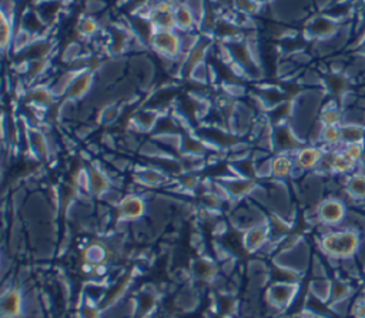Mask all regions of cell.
<instances>
[{
	"label": "cell",
	"instance_id": "6da1fadb",
	"mask_svg": "<svg viewBox=\"0 0 365 318\" xmlns=\"http://www.w3.org/2000/svg\"><path fill=\"white\" fill-rule=\"evenodd\" d=\"M321 248L333 259H350L359 248V236L354 230L330 231L322 236Z\"/></svg>",
	"mask_w": 365,
	"mask_h": 318
},
{
	"label": "cell",
	"instance_id": "7a4b0ae2",
	"mask_svg": "<svg viewBox=\"0 0 365 318\" xmlns=\"http://www.w3.org/2000/svg\"><path fill=\"white\" fill-rule=\"evenodd\" d=\"M150 45L167 59H177L182 53V40L177 30H156L150 37Z\"/></svg>",
	"mask_w": 365,
	"mask_h": 318
},
{
	"label": "cell",
	"instance_id": "3957f363",
	"mask_svg": "<svg viewBox=\"0 0 365 318\" xmlns=\"http://www.w3.org/2000/svg\"><path fill=\"white\" fill-rule=\"evenodd\" d=\"M176 5L171 0H157V2L149 8L147 20L150 22L153 30H176V17H174Z\"/></svg>",
	"mask_w": 365,
	"mask_h": 318
},
{
	"label": "cell",
	"instance_id": "277c9868",
	"mask_svg": "<svg viewBox=\"0 0 365 318\" xmlns=\"http://www.w3.org/2000/svg\"><path fill=\"white\" fill-rule=\"evenodd\" d=\"M318 219L327 226L340 224L347 215L346 204L337 199H327L318 206Z\"/></svg>",
	"mask_w": 365,
	"mask_h": 318
},
{
	"label": "cell",
	"instance_id": "5b68a950",
	"mask_svg": "<svg viewBox=\"0 0 365 318\" xmlns=\"http://www.w3.org/2000/svg\"><path fill=\"white\" fill-rule=\"evenodd\" d=\"M340 29V25L337 20L327 17V16H318L314 17L311 22L307 25V33L309 36L314 39H328L334 34H337Z\"/></svg>",
	"mask_w": 365,
	"mask_h": 318
},
{
	"label": "cell",
	"instance_id": "8992f818",
	"mask_svg": "<svg viewBox=\"0 0 365 318\" xmlns=\"http://www.w3.org/2000/svg\"><path fill=\"white\" fill-rule=\"evenodd\" d=\"M324 157H326V155H324L320 147L307 146L298 148L294 161L295 166L301 168V170H313V168H315L320 163H322Z\"/></svg>",
	"mask_w": 365,
	"mask_h": 318
},
{
	"label": "cell",
	"instance_id": "52a82bcc",
	"mask_svg": "<svg viewBox=\"0 0 365 318\" xmlns=\"http://www.w3.org/2000/svg\"><path fill=\"white\" fill-rule=\"evenodd\" d=\"M93 80H94V74L90 70H87V69L79 70L76 77L70 83V86L66 92V96L70 99H82L92 89Z\"/></svg>",
	"mask_w": 365,
	"mask_h": 318
},
{
	"label": "cell",
	"instance_id": "ba28073f",
	"mask_svg": "<svg viewBox=\"0 0 365 318\" xmlns=\"http://www.w3.org/2000/svg\"><path fill=\"white\" fill-rule=\"evenodd\" d=\"M120 216L126 220H137L145 215L146 203L138 196H127L118 204Z\"/></svg>",
	"mask_w": 365,
	"mask_h": 318
},
{
	"label": "cell",
	"instance_id": "9c48e42d",
	"mask_svg": "<svg viewBox=\"0 0 365 318\" xmlns=\"http://www.w3.org/2000/svg\"><path fill=\"white\" fill-rule=\"evenodd\" d=\"M295 161L289 155H277L269 161V173L275 179H287L293 175Z\"/></svg>",
	"mask_w": 365,
	"mask_h": 318
},
{
	"label": "cell",
	"instance_id": "30bf717a",
	"mask_svg": "<svg viewBox=\"0 0 365 318\" xmlns=\"http://www.w3.org/2000/svg\"><path fill=\"white\" fill-rule=\"evenodd\" d=\"M176 17V30L181 32H190L197 25V17L193 10L187 6V3H177L174 10Z\"/></svg>",
	"mask_w": 365,
	"mask_h": 318
},
{
	"label": "cell",
	"instance_id": "8fae6325",
	"mask_svg": "<svg viewBox=\"0 0 365 318\" xmlns=\"http://www.w3.org/2000/svg\"><path fill=\"white\" fill-rule=\"evenodd\" d=\"M327 160H328L330 170L334 173H338V175H347V173L353 172L355 164H357V161H354L351 157H348L346 153H344V150L333 153L330 157H327Z\"/></svg>",
	"mask_w": 365,
	"mask_h": 318
},
{
	"label": "cell",
	"instance_id": "7c38bea8",
	"mask_svg": "<svg viewBox=\"0 0 365 318\" xmlns=\"http://www.w3.org/2000/svg\"><path fill=\"white\" fill-rule=\"evenodd\" d=\"M326 83L328 86V90L335 97H344L348 93L350 89V79L341 73H331L326 77Z\"/></svg>",
	"mask_w": 365,
	"mask_h": 318
},
{
	"label": "cell",
	"instance_id": "4fadbf2b",
	"mask_svg": "<svg viewBox=\"0 0 365 318\" xmlns=\"http://www.w3.org/2000/svg\"><path fill=\"white\" fill-rule=\"evenodd\" d=\"M293 294L294 287L291 284H277L270 290V300L273 301V304L282 307L291 301Z\"/></svg>",
	"mask_w": 365,
	"mask_h": 318
},
{
	"label": "cell",
	"instance_id": "5bb4252c",
	"mask_svg": "<svg viewBox=\"0 0 365 318\" xmlns=\"http://www.w3.org/2000/svg\"><path fill=\"white\" fill-rule=\"evenodd\" d=\"M87 186L90 188V192L94 195H101L107 192V188L110 187V181L106 177V175L96 168H90V172L87 175Z\"/></svg>",
	"mask_w": 365,
	"mask_h": 318
},
{
	"label": "cell",
	"instance_id": "9a60e30c",
	"mask_svg": "<svg viewBox=\"0 0 365 318\" xmlns=\"http://www.w3.org/2000/svg\"><path fill=\"white\" fill-rule=\"evenodd\" d=\"M365 130L362 126L358 124H341V137L344 144H350V143H358L364 141Z\"/></svg>",
	"mask_w": 365,
	"mask_h": 318
},
{
	"label": "cell",
	"instance_id": "2e32d148",
	"mask_svg": "<svg viewBox=\"0 0 365 318\" xmlns=\"http://www.w3.org/2000/svg\"><path fill=\"white\" fill-rule=\"evenodd\" d=\"M13 23L12 17L6 14V12H2V17H0V41H2V49H9L10 43L13 41Z\"/></svg>",
	"mask_w": 365,
	"mask_h": 318
},
{
	"label": "cell",
	"instance_id": "e0dca14e",
	"mask_svg": "<svg viewBox=\"0 0 365 318\" xmlns=\"http://www.w3.org/2000/svg\"><path fill=\"white\" fill-rule=\"evenodd\" d=\"M22 310V297L17 291H10L3 299V314L9 317H16Z\"/></svg>",
	"mask_w": 365,
	"mask_h": 318
},
{
	"label": "cell",
	"instance_id": "ac0fdd59",
	"mask_svg": "<svg viewBox=\"0 0 365 318\" xmlns=\"http://www.w3.org/2000/svg\"><path fill=\"white\" fill-rule=\"evenodd\" d=\"M320 139L324 144L335 146L342 141L341 126H321Z\"/></svg>",
	"mask_w": 365,
	"mask_h": 318
},
{
	"label": "cell",
	"instance_id": "d6986e66",
	"mask_svg": "<svg viewBox=\"0 0 365 318\" xmlns=\"http://www.w3.org/2000/svg\"><path fill=\"white\" fill-rule=\"evenodd\" d=\"M348 193L358 200H365V175H354L347 181Z\"/></svg>",
	"mask_w": 365,
	"mask_h": 318
},
{
	"label": "cell",
	"instance_id": "ffe728a7",
	"mask_svg": "<svg viewBox=\"0 0 365 318\" xmlns=\"http://www.w3.org/2000/svg\"><path fill=\"white\" fill-rule=\"evenodd\" d=\"M320 123L322 126H341L342 123V113L337 106H327L320 113Z\"/></svg>",
	"mask_w": 365,
	"mask_h": 318
},
{
	"label": "cell",
	"instance_id": "44dd1931",
	"mask_svg": "<svg viewBox=\"0 0 365 318\" xmlns=\"http://www.w3.org/2000/svg\"><path fill=\"white\" fill-rule=\"evenodd\" d=\"M54 99V92L53 89L48 88H36L32 92H29V101L36 103L40 106H46L50 104Z\"/></svg>",
	"mask_w": 365,
	"mask_h": 318
},
{
	"label": "cell",
	"instance_id": "7402d4cb",
	"mask_svg": "<svg viewBox=\"0 0 365 318\" xmlns=\"http://www.w3.org/2000/svg\"><path fill=\"white\" fill-rule=\"evenodd\" d=\"M253 187H254V183L249 180H236V181L227 183V188L230 190L233 196H237V197L249 195L253 190Z\"/></svg>",
	"mask_w": 365,
	"mask_h": 318
},
{
	"label": "cell",
	"instance_id": "603a6c76",
	"mask_svg": "<svg viewBox=\"0 0 365 318\" xmlns=\"http://www.w3.org/2000/svg\"><path fill=\"white\" fill-rule=\"evenodd\" d=\"M266 237H267V227H262V226L254 227L249 231L247 243H250V248H257L264 243Z\"/></svg>",
	"mask_w": 365,
	"mask_h": 318
},
{
	"label": "cell",
	"instance_id": "cb8c5ba5",
	"mask_svg": "<svg viewBox=\"0 0 365 318\" xmlns=\"http://www.w3.org/2000/svg\"><path fill=\"white\" fill-rule=\"evenodd\" d=\"M77 30L80 34L86 36V37L96 34L98 30L97 20H94L93 17H83L77 25Z\"/></svg>",
	"mask_w": 365,
	"mask_h": 318
},
{
	"label": "cell",
	"instance_id": "d4e9b609",
	"mask_svg": "<svg viewBox=\"0 0 365 318\" xmlns=\"http://www.w3.org/2000/svg\"><path fill=\"white\" fill-rule=\"evenodd\" d=\"M344 153H346L348 157H351L354 161L364 160V155H365V144H364V141L346 144V148H344Z\"/></svg>",
	"mask_w": 365,
	"mask_h": 318
},
{
	"label": "cell",
	"instance_id": "484cf974",
	"mask_svg": "<svg viewBox=\"0 0 365 318\" xmlns=\"http://www.w3.org/2000/svg\"><path fill=\"white\" fill-rule=\"evenodd\" d=\"M48 68V61L42 59H34L30 61L29 69H28V76L29 79H37L39 76H42Z\"/></svg>",
	"mask_w": 365,
	"mask_h": 318
},
{
	"label": "cell",
	"instance_id": "4316f807",
	"mask_svg": "<svg viewBox=\"0 0 365 318\" xmlns=\"http://www.w3.org/2000/svg\"><path fill=\"white\" fill-rule=\"evenodd\" d=\"M236 6L238 10H241L242 13H257L258 9L261 8V5L258 3V0H234Z\"/></svg>",
	"mask_w": 365,
	"mask_h": 318
},
{
	"label": "cell",
	"instance_id": "83f0119b",
	"mask_svg": "<svg viewBox=\"0 0 365 318\" xmlns=\"http://www.w3.org/2000/svg\"><path fill=\"white\" fill-rule=\"evenodd\" d=\"M348 292H350V287L347 284H342V283H335L333 287H331V295L334 297V299L337 301H341L346 299V297H348Z\"/></svg>",
	"mask_w": 365,
	"mask_h": 318
},
{
	"label": "cell",
	"instance_id": "f1b7e54d",
	"mask_svg": "<svg viewBox=\"0 0 365 318\" xmlns=\"http://www.w3.org/2000/svg\"><path fill=\"white\" fill-rule=\"evenodd\" d=\"M354 314L357 315V318H365V303H361L359 306H357V308L354 310Z\"/></svg>",
	"mask_w": 365,
	"mask_h": 318
},
{
	"label": "cell",
	"instance_id": "f546056e",
	"mask_svg": "<svg viewBox=\"0 0 365 318\" xmlns=\"http://www.w3.org/2000/svg\"><path fill=\"white\" fill-rule=\"evenodd\" d=\"M358 52H359L361 54H365V37L362 39V41H361L359 46H358Z\"/></svg>",
	"mask_w": 365,
	"mask_h": 318
},
{
	"label": "cell",
	"instance_id": "4dcf8cb0",
	"mask_svg": "<svg viewBox=\"0 0 365 318\" xmlns=\"http://www.w3.org/2000/svg\"><path fill=\"white\" fill-rule=\"evenodd\" d=\"M274 2V0H258V3L262 6V5H267V3H271Z\"/></svg>",
	"mask_w": 365,
	"mask_h": 318
}]
</instances>
